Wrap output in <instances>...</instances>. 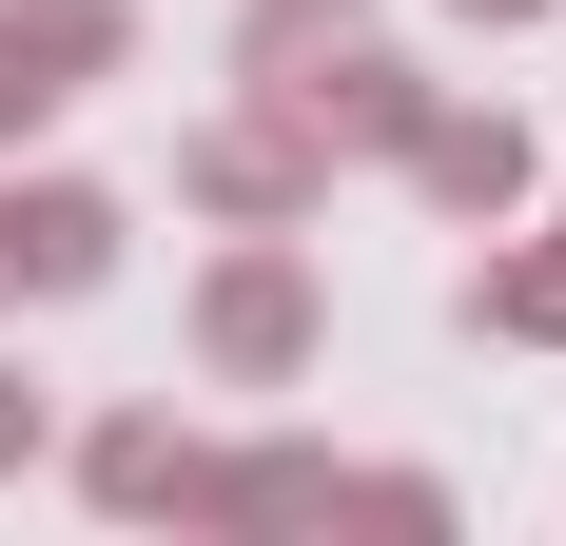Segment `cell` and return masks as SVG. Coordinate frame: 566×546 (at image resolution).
<instances>
[{
    "mask_svg": "<svg viewBox=\"0 0 566 546\" xmlns=\"http://www.w3.org/2000/svg\"><path fill=\"white\" fill-rule=\"evenodd\" d=\"M254 98H274L293 137H313V157H410V117H430V78H410V59L371 40V20H352L333 59H293V78H254Z\"/></svg>",
    "mask_w": 566,
    "mask_h": 546,
    "instance_id": "4",
    "label": "cell"
},
{
    "mask_svg": "<svg viewBox=\"0 0 566 546\" xmlns=\"http://www.w3.org/2000/svg\"><path fill=\"white\" fill-rule=\"evenodd\" d=\"M40 449H59V390L20 371V351H0V469H40Z\"/></svg>",
    "mask_w": 566,
    "mask_h": 546,
    "instance_id": "9",
    "label": "cell"
},
{
    "mask_svg": "<svg viewBox=\"0 0 566 546\" xmlns=\"http://www.w3.org/2000/svg\"><path fill=\"white\" fill-rule=\"evenodd\" d=\"M313 351H333V273L293 254V234H234V254L196 273V371L216 390H293Z\"/></svg>",
    "mask_w": 566,
    "mask_h": 546,
    "instance_id": "1",
    "label": "cell"
},
{
    "mask_svg": "<svg viewBox=\"0 0 566 546\" xmlns=\"http://www.w3.org/2000/svg\"><path fill=\"white\" fill-rule=\"evenodd\" d=\"M450 20H489V40H509V20H547V0H450Z\"/></svg>",
    "mask_w": 566,
    "mask_h": 546,
    "instance_id": "10",
    "label": "cell"
},
{
    "mask_svg": "<svg viewBox=\"0 0 566 546\" xmlns=\"http://www.w3.org/2000/svg\"><path fill=\"white\" fill-rule=\"evenodd\" d=\"M78 489H98L117 527H157V507H196V430H176V410H98V430H78Z\"/></svg>",
    "mask_w": 566,
    "mask_h": 546,
    "instance_id": "7",
    "label": "cell"
},
{
    "mask_svg": "<svg viewBox=\"0 0 566 546\" xmlns=\"http://www.w3.org/2000/svg\"><path fill=\"white\" fill-rule=\"evenodd\" d=\"M391 176L430 196V216H527V117H450V98H430Z\"/></svg>",
    "mask_w": 566,
    "mask_h": 546,
    "instance_id": "6",
    "label": "cell"
},
{
    "mask_svg": "<svg viewBox=\"0 0 566 546\" xmlns=\"http://www.w3.org/2000/svg\"><path fill=\"white\" fill-rule=\"evenodd\" d=\"M176 196H196V216H234V234H293V216H333V157H313L274 98H234V117H196V137H176Z\"/></svg>",
    "mask_w": 566,
    "mask_h": 546,
    "instance_id": "2",
    "label": "cell"
},
{
    "mask_svg": "<svg viewBox=\"0 0 566 546\" xmlns=\"http://www.w3.org/2000/svg\"><path fill=\"white\" fill-rule=\"evenodd\" d=\"M117 59H137V0H0V157H20L59 98H98Z\"/></svg>",
    "mask_w": 566,
    "mask_h": 546,
    "instance_id": "3",
    "label": "cell"
},
{
    "mask_svg": "<svg viewBox=\"0 0 566 546\" xmlns=\"http://www.w3.org/2000/svg\"><path fill=\"white\" fill-rule=\"evenodd\" d=\"M469 332H509V351H566V234H527V254L469 273Z\"/></svg>",
    "mask_w": 566,
    "mask_h": 546,
    "instance_id": "8",
    "label": "cell"
},
{
    "mask_svg": "<svg viewBox=\"0 0 566 546\" xmlns=\"http://www.w3.org/2000/svg\"><path fill=\"white\" fill-rule=\"evenodd\" d=\"M117 234H137V216H117L98 176H0V313L98 293V273H117Z\"/></svg>",
    "mask_w": 566,
    "mask_h": 546,
    "instance_id": "5",
    "label": "cell"
}]
</instances>
